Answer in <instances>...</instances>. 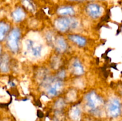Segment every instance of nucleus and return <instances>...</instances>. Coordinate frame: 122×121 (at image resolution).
I'll use <instances>...</instances> for the list:
<instances>
[{"mask_svg": "<svg viewBox=\"0 0 122 121\" xmlns=\"http://www.w3.org/2000/svg\"><path fill=\"white\" fill-rule=\"evenodd\" d=\"M109 112L110 115L113 117L117 116L120 114V104L117 100H112L109 106Z\"/></svg>", "mask_w": 122, "mask_h": 121, "instance_id": "f257e3e1", "label": "nucleus"}, {"mask_svg": "<svg viewBox=\"0 0 122 121\" xmlns=\"http://www.w3.org/2000/svg\"><path fill=\"white\" fill-rule=\"evenodd\" d=\"M100 9H101L100 6L96 4H91L87 7V11L88 14H89V15L93 17H97L99 16L101 12Z\"/></svg>", "mask_w": 122, "mask_h": 121, "instance_id": "f03ea898", "label": "nucleus"}, {"mask_svg": "<svg viewBox=\"0 0 122 121\" xmlns=\"http://www.w3.org/2000/svg\"><path fill=\"white\" fill-rule=\"evenodd\" d=\"M69 39L72 40L73 41L77 43L78 45H85L86 43L85 39L82 38L80 36H69Z\"/></svg>", "mask_w": 122, "mask_h": 121, "instance_id": "7ed1b4c3", "label": "nucleus"}, {"mask_svg": "<svg viewBox=\"0 0 122 121\" xmlns=\"http://www.w3.org/2000/svg\"><path fill=\"white\" fill-rule=\"evenodd\" d=\"M60 14H73V9L71 7H66L63 8H60L59 9Z\"/></svg>", "mask_w": 122, "mask_h": 121, "instance_id": "20e7f679", "label": "nucleus"}, {"mask_svg": "<svg viewBox=\"0 0 122 121\" xmlns=\"http://www.w3.org/2000/svg\"><path fill=\"white\" fill-rule=\"evenodd\" d=\"M4 28L3 26L0 24V39H1L2 37V36H4V34L5 32H4Z\"/></svg>", "mask_w": 122, "mask_h": 121, "instance_id": "39448f33", "label": "nucleus"}, {"mask_svg": "<svg viewBox=\"0 0 122 121\" xmlns=\"http://www.w3.org/2000/svg\"><path fill=\"white\" fill-rule=\"evenodd\" d=\"M75 1H79V0H75Z\"/></svg>", "mask_w": 122, "mask_h": 121, "instance_id": "423d86ee", "label": "nucleus"}]
</instances>
